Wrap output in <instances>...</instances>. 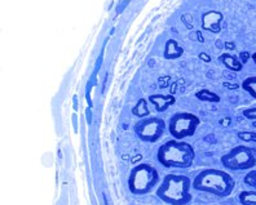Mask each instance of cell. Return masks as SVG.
<instances>
[{"instance_id":"1","label":"cell","mask_w":256,"mask_h":205,"mask_svg":"<svg viewBox=\"0 0 256 205\" xmlns=\"http://www.w3.org/2000/svg\"><path fill=\"white\" fill-rule=\"evenodd\" d=\"M193 187L197 191L225 198L229 196L236 187V182L230 174L220 169H204L196 176Z\"/></svg>"},{"instance_id":"2","label":"cell","mask_w":256,"mask_h":205,"mask_svg":"<svg viewBox=\"0 0 256 205\" xmlns=\"http://www.w3.org/2000/svg\"><path fill=\"white\" fill-rule=\"evenodd\" d=\"M156 159L166 168H188L193 164L194 149L180 140H170L160 145Z\"/></svg>"},{"instance_id":"3","label":"cell","mask_w":256,"mask_h":205,"mask_svg":"<svg viewBox=\"0 0 256 205\" xmlns=\"http://www.w3.org/2000/svg\"><path fill=\"white\" fill-rule=\"evenodd\" d=\"M190 180L186 176L167 174L156 190V196L170 205H186L192 200Z\"/></svg>"},{"instance_id":"4","label":"cell","mask_w":256,"mask_h":205,"mask_svg":"<svg viewBox=\"0 0 256 205\" xmlns=\"http://www.w3.org/2000/svg\"><path fill=\"white\" fill-rule=\"evenodd\" d=\"M160 182V173L150 164L136 165L128 177V189L134 195H145L150 193Z\"/></svg>"},{"instance_id":"5","label":"cell","mask_w":256,"mask_h":205,"mask_svg":"<svg viewBox=\"0 0 256 205\" xmlns=\"http://www.w3.org/2000/svg\"><path fill=\"white\" fill-rule=\"evenodd\" d=\"M222 164L230 171H247L256 167V149L248 146H236L222 156Z\"/></svg>"},{"instance_id":"6","label":"cell","mask_w":256,"mask_h":205,"mask_svg":"<svg viewBox=\"0 0 256 205\" xmlns=\"http://www.w3.org/2000/svg\"><path fill=\"white\" fill-rule=\"evenodd\" d=\"M200 124V120L197 115L190 112H176L168 121V132L176 140L182 141L194 136Z\"/></svg>"},{"instance_id":"7","label":"cell","mask_w":256,"mask_h":205,"mask_svg":"<svg viewBox=\"0 0 256 205\" xmlns=\"http://www.w3.org/2000/svg\"><path fill=\"white\" fill-rule=\"evenodd\" d=\"M166 131V123L158 116H146L134 125V133L144 142L154 143Z\"/></svg>"},{"instance_id":"8","label":"cell","mask_w":256,"mask_h":205,"mask_svg":"<svg viewBox=\"0 0 256 205\" xmlns=\"http://www.w3.org/2000/svg\"><path fill=\"white\" fill-rule=\"evenodd\" d=\"M222 14L218 10H210L202 17V26L204 30L212 32H220V23H222Z\"/></svg>"},{"instance_id":"9","label":"cell","mask_w":256,"mask_h":205,"mask_svg":"<svg viewBox=\"0 0 256 205\" xmlns=\"http://www.w3.org/2000/svg\"><path fill=\"white\" fill-rule=\"evenodd\" d=\"M150 103H153L154 107L158 112H163L168 109L170 106H172L176 102L175 97L172 94L168 96H163V94H153V96L149 97Z\"/></svg>"},{"instance_id":"10","label":"cell","mask_w":256,"mask_h":205,"mask_svg":"<svg viewBox=\"0 0 256 205\" xmlns=\"http://www.w3.org/2000/svg\"><path fill=\"white\" fill-rule=\"evenodd\" d=\"M182 48L178 45V43L174 39L167 41L166 44V50H164V57L167 59H176L182 54Z\"/></svg>"},{"instance_id":"11","label":"cell","mask_w":256,"mask_h":205,"mask_svg":"<svg viewBox=\"0 0 256 205\" xmlns=\"http://www.w3.org/2000/svg\"><path fill=\"white\" fill-rule=\"evenodd\" d=\"M219 61L224 63L228 68H230L232 71H240L242 70V62H240L234 56H232L229 53H222L219 57Z\"/></svg>"},{"instance_id":"12","label":"cell","mask_w":256,"mask_h":205,"mask_svg":"<svg viewBox=\"0 0 256 205\" xmlns=\"http://www.w3.org/2000/svg\"><path fill=\"white\" fill-rule=\"evenodd\" d=\"M196 96H197L198 100L204 101V102H210V103L220 102V97L216 93H214V92H211V90H207V89L200 90Z\"/></svg>"},{"instance_id":"13","label":"cell","mask_w":256,"mask_h":205,"mask_svg":"<svg viewBox=\"0 0 256 205\" xmlns=\"http://www.w3.org/2000/svg\"><path fill=\"white\" fill-rule=\"evenodd\" d=\"M132 114H134V116H138V118H145V116H149L150 111L149 109H148L146 100L141 98V100L138 102V105L134 106V109H132Z\"/></svg>"},{"instance_id":"14","label":"cell","mask_w":256,"mask_h":205,"mask_svg":"<svg viewBox=\"0 0 256 205\" xmlns=\"http://www.w3.org/2000/svg\"><path fill=\"white\" fill-rule=\"evenodd\" d=\"M238 198L242 205H256V190L255 191H242Z\"/></svg>"},{"instance_id":"15","label":"cell","mask_w":256,"mask_h":205,"mask_svg":"<svg viewBox=\"0 0 256 205\" xmlns=\"http://www.w3.org/2000/svg\"><path fill=\"white\" fill-rule=\"evenodd\" d=\"M242 88L251 97L256 98V76H250V78L244 79V83H242Z\"/></svg>"},{"instance_id":"16","label":"cell","mask_w":256,"mask_h":205,"mask_svg":"<svg viewBox=\"0 0 256 205\" xmlns=\"http://www.w3.org/2000/svg\"><path fill=\"white\" fill-rule=\"evenodd\" d=\"M244 184L248 185V186L254 187V189L256 190V168L251 169L248 173L244 176Z\"/></svg>"},{"instance_id":"17","label":"cell","mask_w":256,"mask_h":205,"mask_svg":"<svg viewBox=\"0 0 256 205\" xmlns=\"http://www.w3.org/2000/svg\"><path fill=\"white\" fill-rule=\"evenodd\" d=\"M238 138L244 142H255L256 143V133L254 132H240Z\"/></svg>"},{"instance_id":"18","label":"cell","mask_w":256,"mask_h":205,"mask_svg":"<svg viewBox=\"0 0 256 205\" xmlns=\"http://www.w3.org/2000/svg\"><path fill=\"white\" fill-rule=\"evenodd\" d=\"M244 116L247 119H251V120H256V107L244 110Z\"/></svg>"},{"instance_id":"19","label":"cell","mask_w":256,"mask_h":205,"mask_svg":"<svg viewBox=\"0 0 256 205\" xmlns=\"http://www.w3.org/2000/svg\"><path fill=\"white\" fill-rule=\"evenodd\" d=\"M182 21H184V23L186 25L188 28H193V17H192V14H184L182 16Z\"/></svg>"},{"instance_id":"20","label":"cell","mask_w":256,"mask_h":205,"mask_svg":"<svg viewBox=\"0 0 256 205\" xmlns=\"http://www.w3.org/2000/svg\"><path fill=\"white\" fill-rule=\"evenodd\" d=\"M200 58L202 59V61H204V62H211V57L207 56V54H204V53H200Z\"/></svg>"},{"instance_id":"21","label":"cell","mask_w":256,"mask_h":205,"mask_svg":"<svg viewBox=\"0 0 256 205\" xmlns=\"http://www.w3.org/2000/svg\"><path fill=\"white\" fill-rule=\"evenodd\" d=\"M232 123V119L230 118H225V119H222V121H220V124L222 125V127H228L229 124H230Z\"/></svg>"},{"instance_id":"22","label":"cell","mask_w":256,"mask_h":205,"mask_svg":"<svg viewBox=\"0 0 256 205\" xmlns=\"http://www.w3.org/2000/svg\"><path fill=\"white\" fill-rule=\"evenodd\" d=\"M224 87L233 88V89H236V88H238V85L237 84H229V83H224Z\"/></svg>"},{"instance_id":"23","label":"cell","mask_w":256,"mask_h":205,"mask_svg":"<svg viewBox=\"0 0 256 205\" xmlns=\"http://www.w3.org/2000/svg\"><path fill=\"white\" fill-rule=\"evenodd\" d=\"M247 57H248V54H247V53H242V58H244V59H242V63L246 62Z\"/></svg>"},{"instance_id":"24","label":"cell","mask_w":256,"mask_h":205,"mask_svg":"<svg viewBox=\"0 0 256 205\" xmlns=\"http://www.w3.org/2000/svg\"><path fill=\"white\" fill-rule=\"evenodd\" d=\"M197 36H198V40H200V43H202V41H203V36H202V34H200V31L197 32Z\"/></svg>"},{"instance_id":"25","label":"cell","mask_w":256,"mask_h":205,"mask_svg":"<svg viewBox=\"0 0 256 205\" xmlns=\"http://www.w3.org/2000/svg\"><path fill=\"white\" fill-rule=\"evenodd\" d=\"M87 116H88V123H91V111H90V109L87 110Z\"/></svg>"},{"instance_id":"26","label":"cell","mask_w":256,"mask_h":205,"mask_svg":"<svg viewBox=\"0 0 256 205\" xmlns=\"http://www.w3.org/2000/svg\"><path fill=\"white\" fill-rule=\"evenodd\" d=\"M140 159H141V156H136V158H134V160H132V162H138V160H140Z\"/></svg>"},{"instance_id":"27","label":"cell","mask_w":256,"mask_h":205,"mask_svg":"<svg viewBox=\"0 0 256 205\" xmlns=\"http://www.w3.org/2000/svg\"><path fill=\"white\" fill-rule=\"evenodd\" d=\"M252 59H254V62L256 63V52L252 54Z\"/></svg>"},{"instance_id":"28","label":"cell","mask_w":256,"mask_h":205,"mask_svg":"<svg viewBox=\"0 0 256 205\" xmlns=\"http://www.w3.org/2000/svg\"><path fill=\"white\" fill-rule=\"evenodd\" d=\"M226 48H233V44H230V43H226Z\"/></svg>"},{"instance_id":"29","label":"cell","mask_w":256,"mask_h":205,"mask_svg":"<svg viewBox=\"0 0 256 205\" xmlns=\"http://www.w3.org/2000/svg\"><path fill=\"white\" fill-rule=\"evenodd\" d=\"M254 127H256V121H255V124H254Z\"/></svg>"}]
</instances>
